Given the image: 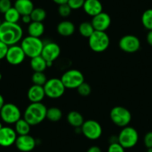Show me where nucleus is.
I'll list each match as a JSON object with an SVG mask.
<instances>
[{
  "label": "nucleus",
  "instance_id": "1",
  "mask_svg": "<svg viewBox=\"0 0 152 152\" xmlns=\"http://www.w3.org/2000/svg\"><path fill=\"white\" fill-rule=\"evenodd\" d=\"M23 31L18 23L2 22L0 26V40L8 46L17 45L23 38Z\"/></svg>",
  "mask_w": 152,
  "mask_h": 152
},
{
  "label": "nucleus",
  "instance_id": "2",
  "mask_svg": "<svg viewBox=\"0 0 152 152\" xmlns=\"http://www.w3.org/2000/svg\"><path fill=\"white\" fill-rule=\"evenodd\" d=\"M47 108L42 102L31 103L26 107L23 119H26L31 126L37 125L46 118Z\"/></svg>",
  "mask_w": 152,
  "mask_h": 152
},
{
  "label": "nucleus",
  "instance_id": "3",
  "mask_svg": "<svg viewBox=\"0 0 152 152\" xmlns=\"http://www.w3.org/2000/svg\"><path fill=\"white\" fill-rule=\"evenodd\" d=\"M44 43L40 38L28 36L23 38L21 42V47L27 57L33 58L34 57L41 55Z\"/></svg>",
  "mask_w": 152,
  "mask_h": 152
},
{
  "label": "nucleus",
  "instance_id": "4",
  "mask_svg": "<svg viewBox=\"0 0 152 152\" xmlns=\"http://www.w3.org/2000/svg\"><path fill=\"white\" fill-rule=\"evenodd\" d=\"M89 46L95 52H103L109 47L110 38L105 31H95L89 37Z\"/></svg>",
  "mask_w": 152,
  "mask_h": 152
},
{
  "label": "nucleus",
  "instance_id": "5",
  "mask_svg": "<svg viewBox=\"0 0 152 152\" xmlns=\"http://www.w3.org/2000/svg\"><path fill=\"white\" fill-rule=\"evenodd\" d=\"M110 118L116 126L121 128L128 126L132 119L131 112L122 106H116L112 108L110 113Z\"/></svg>",
  "mask_w": 152,
  "mask_h": 152
},
{
  "label": "nucleus",
  "instance_id": "6",
  "mask_svg": "<svg viewBox=\"0 0 152 152\" xmlns=\"http://www.w3.org/2000/svg\"><path fill=\"white\" fill-rule=\"evenodd\" d=\"M117 137L118 142L125 149L134 147L139 140L137 131L134 128L130 126L124 127Z\"/></svg>",
  "mask_w": 152,
  "mask_h": 152
},
{
  "label": "nucleus",
  "instance_id": "7",
  "mask_svg": "<svg viewBox=\"0 0 152 152\" xmlns=\"http://www.w3.org/2000/svg\"><path fill=\"white\" fill-rule=\"evenodd\" d=\"M61 80L66 89L74 90L84 82V76L79 70L70 69L62 75Z\"/></svg>",
  "mask_w": 152,
  "mask_h": 152
},
{
  "label": "nucleus",
  "instance_id": "8",
  "mask_svg": "<svg viewBox=\"0 0 152 152\" xmlns=\"http://www.w3.org/2000/svg\"><path fill=\"white\" fill-rule=\"evenodd\" d=\"M0 117L5 123L9 125L15 124L21 119V111L14 104H5L0 110Z\"/></svg>",
  "mask_w": 152,
  "mask_h": 152
},
{
  "label": "nucleus",
  "instance_id": "9",
  "mask_svg": "<svg viewBox=\"0 0 152 152\" xmlns=\"http://www.w3.org/2000/svg\"><path fill=\"white\" fill-rule=\"evenodd\" d=\"M45 94L50 99H58L64 94L66 87L61 81V78H51L47 80L43 86Z\"/></svg>",
  "mask_w": 152,
  "mask_h": 152
},
{
  "label": "nucleus",
  "instance_id": "10",
  "mask_svg": "<svg viewBox=\"0 0 152 152\" xmlns=\"http://www.w3.org/2000/svg\"><path fill=\"white\" fill-rule=\"evenodd\" d=\"M81 129V133L84 137L90 140H98L102 134V128L101 125L97 121L93 119L84 121Z\"/></svg>",
  "mask_w": 152,
  "mask_h": 152
},
{
  "label": "nucleus",
  "instance_id": "11",
  "mask_svg": "<svg viewBox=\"0 0 152 152\" xmlns=\"http://www.w3.org/2000/svg\"><path fill=\"white\" fill-rule=\"evenodd\" d=\"M61 48L57 43L53 42H49L44 44L43 50L41 52V56L46 60L47 63V66L50 67L52 66L54 61L58 58L61 55Z\"/></svg>",
  "mask_w": 152,
  "mask_h": 152
},
{
  "label": "nucleus",
  "instance_id": "12",
  "mask_svg": "<svg viewBox=\"0 0 152 152\" xmlns=\"http://www.w3.org/2000/svg\"><path fill=\"white\" fill-rule=\"evenodd\" d=\"M119 48L127 53H134L140 49V40L137 37L127 34L122 37L119 42Z\"/></svg>",
  "mask_w": 152,
  "mask_h": 152
},
{
  "label": "nucleus",
  "instance_id": "13",
  "mask_svg": "<svg viewBox=\"0 0 152 152\" xmlns=\"http://www.w3.org/2000/svg\"><path fill=\"white\" fill-rule=\"evenodd\" d=\"M26 54L20 46L14 45L8 47L5 59L11 65L17 66L21 64L26 59Z\"/></svg>",
  "mask_w": 152,
  "mask_h": 152
},
{
  "label": "nucleus",
  "instance_id": "14",
  "mask_svg": "<svg viewBox=\"0 0 152 152\" xmlns=\"http://www.w3.org/2000/svg\"><path fill=\"white\" fill-rule=\"evenodd\" d=\"M15 145L17 148L22 152H30L36 146V140L29 134L18 136L16 140Z\"/></svg>",
  "mask_w": 152,
  "mask_h": 152
},
{
  "label": "nucleus",
  "instance_id": "15",
  "mask_svg": "<svg viewBox=\"0 0 152 152\" xmlns=\"http://www.w3.org/2000/svg\"><path fill=\"white\" fill-rule=\"evenodd\" d=\"M15 130L11 127L3 126L0 130V145L2 147H9L15 144L17 138Z\"/></svg>",
  "mask_w": 152,
  "mask_h": 152
},
{
  "label": "nucleus",
  "instance_id": "16",
  "mask_svg": "<svg viewBox=\"0 0 152 152\" xmlns=\"http://www.w3.org/2000/svg\"><path fill=\"white\" fill-rule=\"evenodd\" d=\"M91 23L95 31H105L110 26L111 18L109 14L102 11L93 17Z\"/></svg>",
  "mask_w": 152,
  "mask_h": 152
},
{
  "label": "nucleus",
  "instance_id": "17",
  "mask_svg": "<svg viewBox=\"0 0 152 152\" xmlns=\"http://www.w3.org/2000/svg\"><path fill=\"white\" fill-rule=\"evenodd\" d=\"M28 99L31 103L41 102L46 96L43 86L33 84L28 90Z\"/></svg>",
  "mask_w": 152,
  "mask_h": 152
},
{
  "label": "nucleus",
  "instance_id": "18",
  "mask_svg": "<svg viewBox=\"0 0 152 152\" xmlns=\"http://www.w3.org/2000/svg\"><path fill=\"white\" fill-rule=\"evenodd\" d=\"M83 8L86 14L93 17L102 12L103 6L99 0H85Z\"/></svg>",
  "mask_w": 152,
  "mask_h": 152
},
{
  "label": "nucleus",
  "instance_id": "19",
  "mask_svg": "<svg viewBox=\"0 0 152 152\" xmlns=\"http://www.w3.org/2000/svg\"><path fill=\"white\" fill-rule=\"evenodd\" d=\"M14 7L21 16L30 15L34 8L31 0H16Z\"/></svg>",
  "mask_w": 152,
  "mask_h": 152
},
{
  "label": "nucleus",
  "instance_id": "20",
  "mask_svg": "<svg viewBox=\"0 0 152 152\" xmlns=\"http://www.w3.org/2000/svg\"><path fill=\"white\" fill-rule=\"evenodd\" d=\"M57 31L61 36L70 37L74 34L75 31V26L71 21L64 20L58 25Z\"/></svg>",
  "mask_w": 152,
  "mask_h": 152
},
{
  "label": "nucleus",
  "instance_id": "21",
  "mask_svg": "<svg viewBox=\"0 0 152 152\" xmlns=\"http://www.w3.org/2000/svg\"><path fill=\"white\" fill-rule=\"evenodd\" d=\"M45 31L44 25L41 22L32 21L28 26V33L29 36L40 38Z\"/></svg>",
  "mask_w": 152,
  "mask_h": 152
},
{
  "label": "nucleus",
  "instance_id": "22",
  "mask_svg": "<svg viewBox=\"0 0 152 152\" xmlns=\"http://www.w3.org/2000/svg\"><path fill=\"white\" fill-rule=\"evenodd\" d=\"M67 122L71 126L75 128H81L84 122L82 114L75 110L71 111L67 115Z\"/></svg>",
  "mask_w": 152,
  "mask_h": 152
},
{
  "label": "nucleus",
  "instance_id": "23",
  "mask_svg": "<svg viewBox=\"0 0 152 152\" xmlns=\"http://www.w3.org/2000/svg\"><path fill=\"white\" fill-rule=\"evenodd\" d=\"M30 64L31 67L34 70V72H44L46 69L48 67L46 60L41 55L31 58Z\"/></svg>",
  "mask_w": 152,
  "mask_h": 152
},
{
  "label": "nucleus",
  "instance_id": "24",
  "mask_svg": "<svg viewBox=\"0 0 152 152\" xmlns=\"http://www.w3.org/2000/svg\"><path fill=\"white\" fill-rule=\"evenodd\" d=\"M14 130L19 136L27 135L31 131V125L25 119H20L15 123Z\"/></svg>",
  "mask_w": 152,
  "mask_h": 152
},
{
  "label": "nucleus",
  "instance_id": "25",
  "mask_svg": "<svg viewBox=\"0 0 152 152\" xmlns=\"http://www.w3.org/2000/svg\"><path fill=\"white\" fill-rule=\"evenodd\" d=\"M20 17H21V15L14 7L11 8L4 14L5 21L8 22V23H17L20 20Z\"/></svg>",
  "mask_w": 152,
  "mask_h": 152
},
{
  "label": "nucleus",
  "instance_id": "26",
  "mask_svg": "<svg viewBox=\"0 0 152 152\" xmlns=\"http://www.w3.org/2000/svg\"><path fill=\"white\" fill-rule=\"evenodd\" d=\"M63 116L62 111L58 107H50L47 109L46 112V119L51 122H58L61 119Z\"/></svg>",
  "mask_w": 152,
  "mask_h": 152
},
{
  "label": "nucleus",
  "instance_id": "27",
  "mask_svg": "<svg viewBox=\"0 0 152 152\" xmlns=\"http://www.w3.org/2000/svg\"><path fill=\"white\" fill-rule=\"evenodd\" d=\"M78 31L81 36L89 38L95 31V29L91 22H83L80 24L79 27H78Z\"/></svg>",
  "mask_w": 152,
  "mask_h": 152
},
{
  "label": "nucleus",
  "instance_id": "28",
  "mask_svg": "<svg viewBox=\"0 0 152 152\" xmlns=\"http://www.w3.org/2000/svg\"><path fill=\"white\" fill-rule=\"evenodd\" d=\"M34 22H43L46 18V11L42 8H34L30 14Z\"/></svg>",
  "mask_w": 152,
  "mask_h": 152
},
{
  "label": "nucleus",
  "instance_id": "29",
  "mask_svg": "<svg viewBox=\"0 0 152 152\" xmlns=\"http://www.w3.org/2000/svg\"><path fill=\"white\" fill-rule=\"evenodd\" d=\"M142 24L147 30H152V8L148 9L142 15Z\"/></svg>",
  "mask_w": 152,
  "mask_h": 152
},
{
  "label": "nucleus",
  "instance_id": "30",
  "mask_svg": "<svg viewBox=\"0 0 152 152\" xmlns=\"http://www.w3.org/2000/svg\"><path fill=\"white\" fill-rule=\"evenodd\" d=\"M31 81L35 85L44 86L47 81V78L44 72H34L32 75Z\"/></svg>",
  "mask_w": 152,
  "mask_h": 152
},
{
  "label": "nucleus",
  "instance_id": "31",
  "mask_svg": "<svg viewBox=\"0 0 152 152\" xmlns=\"http://www.w3.org/2000/svg\"><path fill=\"white\" fill-rule=\"evenodd\" d=\"M77 90H78V94L81 96H84V97L88 96L91 93L92 91L90 85L86 82L82 83V84L77 88Z\"/></svg>",
  "mask_w": 152,
  "mask_h": 152
},
{
  "label": "nucleus",
  "instance_id": "32",
  "mask_svg": "<svg viewBox=\"0 0 152 152\" xmlns=\"http://www.w3.org/2000/svg\"><path fill=\"white\" fill-rule=\"evenodd\" d=\"M72 9L68 5V4H63V5H59L58 7V14H60V16L64 18L66 17H68L71 14Z\"/></svg>",
  "mask_w": 152,
  "mask_h": 152
},
{
  "label": "nucleus",
  "instance_id": "33",
  "mask_svg": "<svg viewBox=\"0 0 152 152\" xmlns=\"http://www.w3.org/2000/svg\"><path fill=\"white\" fill-rule=\"evenodd\" d=\"M85 0H68L67 4L72 10H78L83 8Z\"/></svg>",
  "mask_w": 152,
  "mask_h": 152
},
{
  "label": "nucleus",
  "instance_id": "34",
  "mask_svg": "<svg viewBox=\"0 0 152 152\" xmlns=\"http://www.w3.org/2000/svg\"><path fill=\"white\" fill-rule=\"evenodd\" d=\"M11 8H12L11 0H0V13L5 14Z\"/></svg>",
  "mask_w": 152,
  "mask_h": 152
},
{
  "label": "nucleus",
  "instance_id": "35",
  "mask_svg": "<svg viewBox=\"0 0 152 152\" xmlns=\"http://www.w3.org/2000/svg\"><path fill=\"white\" fill-rule=\"evenodd\" d=\"M107 152H125V148L118 142H116L110 144Z\"/></svg>",
  "mask_w": 152,
  "mask_h": 152
},
{
  "label": "nucleus",
  "instance_id": "36",
  "mask_svg": "<svg viewBox=\"0 0 152 152\" xmlns=\"http://www.w3.org/2000/svg\"><path fill=\"white\" fill-rule=\"evenodd\" d=\"M9 46L5 44V43L0 40V60L5 58L6 54L8 52V49Z\"/></svg>",
  "mask_w": 152,
  "mask_h": 152
},
{
  "label": "nucleus",
  "instance_id": "37",
  "mask_svg": "<svg viewBox=\"0 0 152 152\" xmlns=\"http://www.w3.org/2000/svg\"><path fill=\"white\" fill-rule=\"evenodd\" d=\"M144 144L146 148H152V131L148 132L144 137Z\"/></svg>",
  "mask_w": 152,
  "mask_h": 152
},
{
  "label": "nucleus",
  "instance_id": "38",
  "mask_svg": "<svg viewBox=\"0 0 152 152\" xmlns=\"http://www.w3.org/2000/svg\"><path fill=\"white\" fill-rule=\"evenodd\" d=\"M22 21H23L25 24L28 25L31 23L32 20L30 15H23L22 16Z\"/></svg>",
  "mask_w": 152,
  "mask_h": 152
},
{
  "label": "nucleus",
  "instance_id": "39",
  "mask_svg": "<svg viewBox=\"0 0 152 152\" xmlns=\"http://www.w3.org/2000/svg\"><path fill=\"white\" fill-rule=\"evenodd\" d=\"M87 152H102V150H101V148L99 146L93 145L91 146L90 148H89L88 150L87 151Z\"/></svg>",
  "mask_w": 152,
  "mask_h": 152
},
{
  "label": "nucleus",
  "instance_id": "40",
  "mask_svg": "<svg viewBox=\"0 0 152 152\" xmlns=\"http://www.w3.org/2000/svg\"><path fill=\"white\" fill-rule=\"evenodd\" d=\"M146 40H147L148 43L151 46H152V30L148 31L147 34V37H146Z\"/></svg>",
  "mask_w": 152,
  "mask_h": 152
},
{
  "label": "nucleus",
  "instance_id": "41",
  "mask_svg": "<svg viewBox=\"0 0 152 152\" xmlns=\"http://www.w3.org/2000/svg\"><path fill=\"white\" fill-rule=\"evenodd\" d=\"M52 1L59 5H63V4H66L68 2V0H52Z\"/></svg>",
  "mask_w": 152,
  "mask_h": 152
},
{
  "label": "nucleus",
  "instance_id": "42",
  "mask_svg": "<svg viewBox=\"0 0 152 152\" xmlns=\"http://www.w3.org/2000/svg\"><path fill=\"white\" fill-rule=\"evenodd\" d=\"M4 104H5V100H4L3 96L0 94V110H1V109H2Z\"/></svg>",
  "mask_w": 152,
  "mask_h": 152
},
{
  "label": "nucleus",
  "instance_id": "43",
  "mask_svg": "<svg viewBox=\"0 0 152 152\" xmlns=\"http://www.w3.org/2000/svg\"><path fill=\"white\" fill-rule=\"evenodd\" d=\"M3 128V125H2V123L1 122H0V130L2 129V128Z\"/></svg>",
  "mask_w": 152,
  "mask_h": 152
},
{
  "label": "nucleus",
  "instance_id": "44",
  "mask_svg": "<svg viewBox=\"0 0 152 152\" xmlns=\"http://www.w3.org/2000/svg\"><path fill=\"white\" fill-rule=\"evenodd\" d=\"M148 152H152V148H148Z\"/></svg>",
  "mask_w": 152,
  "mask_h": 152
},
{
  "label": "nucleus",
  "instance_id": "45",
  "mask_svg": "<svg viewBox=\"0 0 152 152\" xmlns=\"http://www.w3.org/2000/svg\"><path fill=\"white\" fill-rule=\"evenodd\" d=\"M2 74H1V73H0V81H1V80H2Z\"/></svg>",
  "mask_w": 152,
  "mask_h": 152
},
{
  "label": "nucleus",
  "instance_id": "46",
  "mask_svg": "<svg viewBox=\"0 0 152 152\" xmlns=\"http://www.w3.org/2000/svg\"><path fill=\"white\" fill-rule=\"evenodd\" d=\"M2 22L1 21V19H0V26H1V25H2Z\"/></svg>",
  "mask_w": 152,
  "mask_h": 152
}]
</instances>
